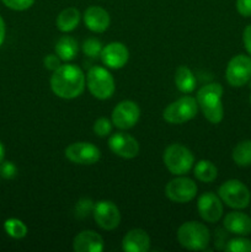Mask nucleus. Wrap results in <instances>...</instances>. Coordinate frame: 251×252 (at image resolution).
<instances>
[{
  "label": "nucleus",
  "instance_id": "nucleus-1",
  "mask_svg": "<svg viewBox=\"0 0 251 252\" xmlns=\"http://www.w3.org/2000/svg\"><path fill=\"white\" fill-rule=\"evenodd\" d=\"M86 78L83 70L74 64H62L51 76V89L58 97L71 100L85 90Z\"/></svg>",
  "mask_w": 251,
  "mask_h": 252
},
{
  "label": "nucleus",
  "instance_id": "nucleus-2",
  "mask_svg": "<svg viewBox=\"0 0 251 252\" xmlns=\"http://www.w3.org/2000/svg\"><path fill=\"white\" fill-rule=\"evenodd\" d=\"M221 96H223V88L219 83L207 84L202 86L197 93V102L203 112L207 121L213 125L220 122L224 116L223 103H221Z\"/></svg>",
  "mask_w": 251,
  "mask_h": 252
},
{
  "label": "nucleus",
  "instance_id": "nucleus-3",
  "mask_svg": "<svg viewBox=\"0 0 251 252\" xmlns=\"http://www.w3.org/2000/svg\"><path fill=\"white\" fill-rule=\"evenodd\" d=\"M177 240L182 248L191 251L206 250L211 241V234L204 224L198 221H187L177 230Z\"/></svg>",
  "mask_w": 251,
  "mask_h": 252
},
{
  "label": "nucleus",
  "instance_id": "nucleus-4",
  "mask_svg": "<svg viewBox=\"0 0 251 252\" xmlns=\"http://www.w3.org/2000/svg\"><path fill=\"white\" fill-rule=\"evenodd\" d=\"M86 85L94 97L98 100H107L115 93V79L110 71L102 66H93L86 75Z\"/></svg>",
  "mask_w": 251,
  "mask_h": 252
},
{
  "label": "nucleus",
  "instance_id": "nucleus-5",
  "mask_svg": "<svg viewBox=\"0 0 251 252\" xmlns=\"http://www.w3.org/2000/svg\"><path fill=\"white\" fill-rule=\"evenodd\" d=\"M162 160L172 175L181 176L193 167L194 157L188 148L181 144H171L165 149Z\"/></svg>",
  "mask_w": 251,
  "mask_h": 252
},
{
  "label": "nucleus",
  "instance_id": "nucleus-6",
  "mask_svg": "<svg viewBox=\"0 0 251 252\" xmlns=\"http://www.w3.org/2000/svg\"><path fill=\"white\" fill-rule=\"evenodd\" d=\"M198 107L196 98L192 96H184L170 103L164 110L162 117L171 125H181L196 117Z\"/></svg>",
  "mask_w": 251,
  "mask_h": 252
},
{
  "label": "nucleus",
  "instance_id": "nucleus-7",
  "mask_svg": "<svg viewBox=\"0 0 251 252\" xmlns=\"http://www.w3.org/2000/svg\"><path fill=\"white\" fill-rule=\"evenodd\" d=\"M221 202L234 209H244L250 204L251 193L239 180H228L218 189Z\"/></svg>",
  "mask_w": 251,
  "mask_h": 252
},
{
  "label": "nucleus",
  "instance_id": "nucleus-8",
  "mask_svg": "<svg viewBox=\"0 0 251 252\" xmlns=\"http://www.w3.org/2000/svg\"><path fill=\"white\" fill-rule=\"evenodd\" d=\"M229 85L241 88L251 80V57L238 54L229 61L225 70Z\"/></svg>",
  "mask_w": 251,
  "mask_h": 252
},
{
  "label": "nucleus",
  "instance_id": "nucleus-9",
  "mask_svg": "<svg viewBox=\"0 0 251 252\" xmlns=\"http://www.w3.org/2000/svg\"><path fill=\"white\" fill-rule=\"evenodd\" d=\"M165 194L175 203H187L197 194V185L193 180L181 176L171 180L165 187Z\"/></svg>",
  "mask_w": 251,
  "mask_h": 252
},
{
  "label": "nucleus",
  "instance_id": "nucleus-10",
  "mask_svg": "<svg viewBox=\"0 0 251 252\" xmlns=\"http://www.w3.org/2000/svg\"><path fill=\"white\" fill-rule=\"evenodd\" d=\"M65 157L74 164L94 165L100 160L101 153L93 143L76 142L66 147Z\"/></svg>",
  "mask_w": 251,
  "mask_h": 252
},
{
  "label": "nucleus",
  "instance_id": "nucleus-11",
  "mask_svg": "<svg viewBox=\"0 0 251 252\" xmlns=\"http://www.w3.org/2000/svg\"><path fill=\"white\" fill-rule=\"evenodd\" d=\"M93 216L97 225L103 230H113L121 223L120 209L111 201H98L94 206Z\"/></svg>",
  "mask_w": 251,
  "mask_h": 252
},
{
  "label": "nucleus",
  "instance_id": "nucleus-12",
  "mask_svg": "<svg viewBox=\"0 0 251 252\" xmlns=\"http://www.w3.org/2000/svg\"><path fill=\"white\" fill-rule=\"evenodd\" d=\"M140 117L139 106L130 100L122 101L112 111V125L120 129L134 127Z\"/></svg>",
  "mask_w": 251,
  "mask_h": 252
},
{
  "label": "nucleus",
  "instance_id": "nucleus-13",
  "mask_svg": "<svg viewBox=\"0 0 251 252\" xmlns=\"http://www.w3.org/2000/svg\"><path fill=\"white\" fill-rule=\"evenodd\" d=\"M197 208L201 218L207 223H217L223 216V203L220 197L213 192H206L197 202Z\"/></svg>",
  "mask_w": 251,
  "mask_h": 252
},
{
  "label": "nucleus",
  "instance_id": "nucleus-14",
  "mask_svg": "<svg viewBox=\"0 0 251 252\" xmlns=\"http://www.w3.org/2000/svg\"><path fill=\"white\" fill-rule=\"evenodd\" d=\"M108 147L111 152L123 159H133L139 153V144L135 138L122 132L111 135L108 139Z\"/></svg>",
  "mask_w": 251,
  "mask_h": 252
},
{
  "label": "nucleus",
  "instance_id": "nucleus-15",
  "mask_svg": "<svg viewBox=\"0 0 251 252\" xmlns=\"http://www.w3.org/2000/svg\"><path fill=\"white\" fill-rule=\"evenodd\" d=\"M101 61L111 69H121L127 64L129 59L128 48L121 42H111L105 46L101 52Z\"/></svg>",
  "mask_w": 251,
  "mask_h": 252
},
{
  "label": "nucleus",
  "instance_id": "nucleus-16",
  "mask_svg": "<svg viewBox=\"0 0 251 252\" xmlns=\"http://www.w3.org/2000/svg\"><path fill=\"white\" fill-rule=\"evenodd\" d=\"M84 22L90 31L102 33L110 26V15L101 6H89L84 12Z\"/></svg>",
  "mask_w": 251,
  "mask_h": 252
},
{
  "label": "nucleus",
  "instance_id": "nucleus-17",
  "mask_svg": "<svg viewBox=\"0 0 251 252\" xmlns=\"http://www.w3.org/2000/svg\"><path fill=\"white\" fill-rule=\"evenodd\" d=\"M103 248V239L93 230L81 231L73 241V249L75 252H101Z\"/></svg>",
  "mask_w": 251,
  "mask_h": 252
},
{
  "label": "nucleus",
  "instance_id": "nucleus-18",
  "mask_svg": "<svg viewBox=\"0 0 251 252\" xmlns=\"http://www.w3.org/2000/svg\"><path fill=\"white\" fill-rule=\"evenodd\" d=\"M224 228L228 233L238 236H246L251 234V218L241 212H231L224 218Z\"/></svg>",
  "mask_w": 251,
  "mask_h": 252
},
{
  "label": "nucleus",
  "instance_id": "nucleus-19",
  "mask_svg": "<svg viewBox=\"0 0 251 252\" xmlns=\"http://www.w3.org/2000/svg\"><path fill=\"white\" fill-rule=\"evenodd\" d=\"M150 249V238L143 229H132L122 240V250L126 252H147Z\"/></svg>",
  "mask_w": 251,
  "mask_h": 252
},
{
  "label": "nucleus",
  "instance_id": "nucleus-20",
  "mask_svg": "<svg viewBox=\"0 0 251 252\" xmlns=\"http://www.w3.org/2000/svg\"><path fill=\"white\" fill-rule=\"evenodd\" d=\"M80 22V12L75 7H66L57 16V27L62 32H70L78 27Z\"/></svg>",
  "mask_w": 251,
  "mask_h": 252
},
{
  "label": "nucleus",
  "instance_id": "nucleus-21",
  "mask_svg": "<svg viewBox=\"0 0 251 252\" xmlns=\"http://www.w3.org/2000/svg\"><path fill=\"white\" fill-rule=\"evenodd\" d=\"M54 49L61 61H73L78 54V42L71 36H63L58 39Z\"/></svg>",
  "mask_w": 251,
  "mask_h": 252
},
{
  "label": "nucleus",
  "instance_id": "nucleus-22",
  "mask_svg": "<svg viewBox=\"0 0 251 252\" xmlns=\"http://www.w3.org/2000/svg\"><path fill=\"white\" fill-rule=\"evenodd\" d=\"M175 84L181 93L189 94L196 88V78L191 69L187 68L186 65H181L176 69L175 73Z\"/></svg>",
  "mask_w": 251,
  "mask_h": 252
},
{
  "label": "nucleus",
  "instance_id": "nucleus-23",
  "mask_svg": "<svg viewBox=\"0 0 251 252\" xmlns=\"http://www.w3.org/2000/svg\"><path fill=\"white\" fill-rule=\"evenodd\" d=\"M194 176L197 180L202 182H213L217 179V175H218V170H217L216 165L213 164L209 160H201L196 164L193 169Z\"/></svg>",
  "mask_w": 251,
  "mask_h": 252
},
{
  "label": "nucleus",
  "instance_id": "nucleus-24",
  "mask_svg": "<svg viewBox=\"0 0 251 252\" xmlns=\"http://www.w3.org/2000/svg\"><path fill=\"white\" fill-rule=\"evenodd\" d=\"M233 160L238 166H251V140L238 143L233 150Z\"/></svg>",
  "mask_w": 251,
  "mask_h": 252
},
{
  "label": "nucleus",
  "instance_id": "nucleus-25",
  "mask_svg": "<svg viewBox=\"0 0 251 252\" xmlns=\"http://www.w3.org/2000/svg\"><path fill=\"white\" fill-rule=\"evenodd\" d=\"M4 229L7 235L14 239H22L27 235V226L24 221L16 218L7 219L4 223Z\"/></svg>",
  "mask_w": 251,
  "mask_h": 252
},
{
  "label": "nucleus",
  "instance_id": "nucleus-26",
  "mask_svg": "<svg viewBox=\"0 0 251 252\" xmlns=\"http://www.w3.org/2000/svg\"><path fill=\"white\" fill-rule=\"evenodd\" d=\"M224 250L228 252H251V240L244 236L230 239L224 246Z\"/></svg>",
  "mask_w": 251,
  "mask_h": 252
},
{
  "label": "nucleus",
  "instance_id": "nucleus-27",
  "mask_svg": "<svg viewBox=\"0 0 251 252\" xmlns=\"http://www.w3.org/2000/svg\"><path fill=\"white\" fill-rule=\"evenodd\" d=\"M102 43L96 38H89L84 41L83 43V52L86 57L90 58H97L101 56L102 52Z\"/></svg>",
  "mask_w": 251,
  "mask_h": 252
},
{
  "label": "nucleus",
  "instance_id": "nucleus-28",
  "mask_svg": "<svg viewBox=\"0 0 251 252\" xmlns=\"http://www.w3.org/2000/svg\"><path fill=\"white\" fill-rule=\"evenodd\" d=\"M94 202L90 198H81L75 206V217L79 219L88 218L94 211Z\"/></svg>",
  "mask_w": 251,
  "mask_h": 252
},
{
  "label": "nucleus",
  "instance_id": "nucleus-29",
  "mask_svg": "<svg viewBox=\"0 0 251 252\" xmlns=\"http://www.w3.org/2000/svg\"><path fill=\"white\" fill-rule=\"evenodd\" d=\"M94 132L98 137H107L112 132V122L105 117H101L94 123Z\"/></svg>",
  "mask_w": 251,
  "mask_h": 252
},
{
  "label": "nucleus",
  "instance_id": "nucleus-30",
  "mask_svg": "<svg viewBox=\"0 0 251 252\" xmlns=\"http://www.w3.org/2000/svg\"><path fill=\"white\" fill-rule=\"evenodd\" d=\"M5 6L16 11H24L34 4V0H1Z\"/></svg>",
  "mask_w": 251,
  "mask_h": 252
},
{
  "label": "nucleus",
  "instance_id": "nucleus-31",
  "mask_svg": "<svg viewBox=\"0 0 251 252\" xmlns=\"http://www.w3.org/2000/svg\"><path fill=\"white\" fill-rule=\"evenodd\" d=\"M17 175V167L11 161H2L0 164V176L6 180L14 179Z\"/></svg>",
  "mask_w": 251,
  "mask_h": 252
},
{
  "label": "nucleus",
  "instance_id": "nucleus-32",
  "mask_svg": "<svg viewBox=\"0 0 251 252\" xmlns=\"http://www.w3.org/2000/svg\"><path fill=\"white\" fill-rule=\"evenodd\" d=\"M43 65H44V68L48 69V70L54 71L57 68H59V66L62 65L61 58H59L57 54H48V56L44 57Z\"/></svg>",
  "mask_w": 251,
  "mask_h": 252
},
{
  "label": "nucleus",
  "instance_id": "nucleus-33",
  "mask_svg": "<svg viewBox=\"0 0 251 252\" xmlns=\"http://www.w3.org/2000/svg\"><path fill=\"white\" fill-rule=\"evenodd\" d=\"M236 10L244 17L251 16V0H236Z\"/></svg>",
  "mask_w": 251,
  "mask_h": 252
},
{
  "label": "nucleus",
  "instance_id": "nucleus-34",
  "mask_svg": "<svg viewBox=\"0 0 251 252\" xmlns=\"http://www.w3.org/2000/svg\"><path fill=\"white\" fill-rule=\"evenodd\" d=\"M243 42H244V46H245L246 52L251 56V24L248 25L245 27L243 32Z\"/></svg>",
  "mask_w": 251,
  "mask_h": 252
},
{
  "label": "nucleus",
  "instance_id": "nucleus-35",
  "mask_svg": "<svg viewBox=\"0 0 251 252\" xmlns=\"http://www.w3.org/2000/svg\"><path fill=\"white\" fill-rule=\"evenodd\" d=\"M5 32H6V30H5V22L2 20L1 15H0V46H1L5 39Z\"/></svg>",
  "mask_w": 251,
  "mask_h": 252
},
{
  "label": "nucleus",
  "instance_id": "nucleus-36",
  "mask_svg": "<svg viewBox=\"0 0 251 252\" xmlns=\"http://www.w3.org/2000/svg\"><path fill=\"white\" fill-rule=\"evenodd\" d=\"M4 158H5V148L2 145V143L0 142V164L4 161Z\"/></svg>",
  "mask_w": 251,
  "mask_h": 252
},
{
  "label": "nucleus",
  "instance_id": "nucleus-37",
  "mask_svg": "<svg viewBox=\"0 0 251 252\" xmlns=\"http://www.w3.org/2000/svg\"><path fill=\"white\" fill-rule=\"evenodd\" d=\"M250 101H251V97H250Z\"/></svg>",
  "mask_w": 251,
  "mask_h": 252
}]
</instances>
